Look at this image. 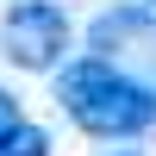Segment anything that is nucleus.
Returning <instances> with one entry per match:
<instances>
[{
  "instance_id": "obj_1",
  "label": "nucleus",
  "mask_w": 156,
  "mask_h": 156,
  "mask_svg": "<svg viewBox=\"0 0 156 156\" xmlns=\"http://www.w3.org/2000/svg\"><path fill=\"white\" fill-rule=\"evenodd\" d=\"M56 106L75 131L106 137V144H131V137L156 131V87L94 50L56 69Z\"/></svg>"
},
{
  "instance_id": "obj_6",
  "label": "nucleus",
  "mask_w": 156,
  "mask_h": 156,
  "mask_svg": "<svg viewBox=\"0 0 156 156\" xmlns=\"http://www.w3.org/2000/svg\"><path fill=\"white\" fill-rule=\"evenodd\" d=\"M112 156H137V150H112Z\"/></svg>"
},
{
  "instance_id": "obj_4",
  "label": "nucleus",
  "mask_w": 156,
  "mask_h": 156,
  "mask_svg": "<svg viewBox=\"0 0 156 156\" xmlns=\"http://www.w3.org/2000/svg\"><path fill=\"white\" fill-rule=\"evenodd\" d=\"M19 125H25V112H19V100H12L6 87H0V144H6V137L19 131Z\"/></svg>"
},
{
  "instance_id": "obj_5",
  "label": "nucleus",
  "mask_w": 156,
  "mask_h": 156,
  "mask_svg": "<svg viewBox=\"0 0 156 156\" xmlns=\"http://www.w3.org/2000/svg\"><path fill=\"white\" fill-rule=\"evenodd\" d=\"M137 12H144V25H156V0H144V6H137Z\"/></svg>"
},
{
  "instance_id": "obj_3",
  "label": "nucleus",
  "mask_w": 156,
  "mask_h": 156,
  "mask_svg": "<svg viewBox=\"0 0 156 156\" xmlns=\"http://www.w3.org/2000/svg\"><path fill=\"white\" fill-rule=\"evenodd\" d=\"M0 156H50V131H44V125H31V119H25L19 131H12L6 144H0Z\"/></svg>"
},
{
  "instance_id": "obj_2",
  "label": "nucleus",
  "mask_w": 156,
  "mask_h": 156,
  "mask_svg": "<svg viewBox=\"0 0 156 156\" xmlns=\"http://www.w3.org/2000/svg\"><path fill=\"white\" fill-rule=\"evenodd\" d=\"M69 44H75V25L56 0H12L0 12V56L25 75H56L69 62Z\"/></svg>"
}]
</instances>
